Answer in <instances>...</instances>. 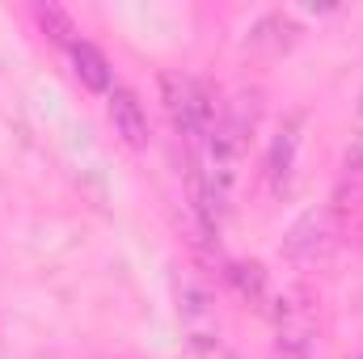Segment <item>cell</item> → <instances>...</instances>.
<instances>
[{
    "mask_svg": "<svg viewBox=\"0 0 363 359\" xmlns=\"http://www.w3.org/2000/svg\"><path fill=\"white\" fill-rule=\"evenodd\" d=\"M296 26L283 17V13H271V17H262L254 30H250V51H267V55H283L291 43H296Z\"/></svg>",
    "mask_w": 363,
    "mask_h": 359,
    "instance_id": "9",
    "label": "cell"
},
{
    "mask_svg": "<svg viewBox=\"0 0 363 359\" xmlns=\"http://www.w3.org/2000/svg\"><path fill=\"white\" fill-rule=\"evenodd\" d=\"M106 114H110V123H114V136H123L127 148H148V144H152L148 114H144V106H140L135 89L114 85V89L106 93Z\"/></svg>",
    "mask_w": 363,
    "mask_h": 359,
    "instance_id": "6",
    "label": "cell"
},
{
    "mask_svg": "<svg viewBox=\"0 0 363 359\" xmlns=\"http://www.w3.org/2000/svg\"><path fill=\"white\" fill-rule=\"evenodd\" d=\"M363 203V131L347 144L342 153V170H338V182H334V194H330V207L338 216H347L351 207Z\"/></svg>",
    "mask_w": 363,
    "mask_h": 359,
    "instance_id": "7",
    "label": "cell"
},
{
    "mask_svg": "<svg viewBox=\"0 0 363 359\" xmlns=\"http://www.w3.org/2000/svg\"><path fill=\"white\" fill-rule=\"evenodd\" d=\"M220 275L233 283V292H237L241 300H250V304L267 309V270L258 267V263H224Z\"/></svg>",
    "mask_w": 363,
    "mask_h": 359,
    "instance_id": "10",
    "label": "cell"
},
{
    "mask_svg": "<svg viewBox=\"0 0 363 359\" xmlns=\"http://www.w3.org/2000/svg\"><path fill=\"white\" fill-rule=\"evenodd\" d=\"M359 359H363V355H359Z\"/></svg>",
    "mask_w": 363,
    "mask_h": 359,
    "instance_id": "12",
    "label": "cell"
},
{
    "mask_svg": "<svg viewBox=\"0 0 363 359\" xmlns=\"http://www.w3.org/2000/svg\"><path fill=\"white\" fill-rule=\"evenodd\" d=\"M300 127H304V114H287L274 131L271 148H267V186L271 194H287L291 190V174H296V153H300Z\"/></svg>",
    "mask_w": 363,
    "mask_h": 359,
    "instance_id": "5",
    "label": "cell"
},
{
    "mask_svg": "<svg viewBox=\"0 0 363 359\" xmlns=\"http://www.w3.org/2000/svg\"><path fill=\"white\" fill-rule=\"evenodd\" d=\"M338 237H342V216L325 203V207H308L283 237V258L300 263V267H313V263H325L334 250H338Z\"/></svg>",
    "mask_w": 363,
    "mask_h": 359,
    "instance_id": "4",
    "label": "cell"
},
{
    "mask_svg": "<svg viewBox=\"0 0 363 359\" xmlns=\"http://www.w3.org/2000/svg\"><path fill=\"white\" fill-rule=\"evenodd\" d=\"M161 89H165V110L178 127V136L186 144H203V136L216 127L224 101H216V89L199 77H182V72H165L161 77Z\"/></svg>",
    "mask_w": 363,
    "mask_h": 359,
    "instance_id": "1",
    "label": "cell"
},
{
    "mask_svg": "<svg viewBox=\"0 0 363 359\" xmlns=\"http://www.w3.org/2000/svg\"><path fill=\"white\" fill-rule=\"evenodd\" d=\"M34 21H38L43 34H51V43H60V47H72L77 43V21L60 4H34Z\"/></svg>",
    "mask_w": 363,
    "mask_h": 359,
    "instance_id": "11",
    "label": "cell"
},
{
    "mask_svg": "<svg viewBox=\"0 0 363 359\" xmlns=\"http://www.w3.org/2000/svg\"><path fill=\"white\" fill-rule=\"evenodd\" d=\"M68 55H72V72H77V81H81L89 93H110V89H114L110 60L93 47L89 38H77V43L68 47Z\"/></svg>",
    "mask_w": 363,
    "mask_h": 359,
    "instance_id": "8",
    "label": "cell"
},
{
    "mask_svg": "<svg viewBox=\"0 0 363 359\" xmlns=\"http://www.w3.org/2000/svg\"><path fill=\"white\" fill-rule=\"evenodd\" d=\"M178 321H182V334H186V347L194 355L203 359L224 355V326H220L216 300L190 270L178 275Z\"/></svg>",
    "mask_w": 363,
    "mask_h": 359,
    "instance_id": "3",
    "label": "cell"
},
{
    "mask_svg": "<svg viewBox=\"0 0 363 359\" xmlns=\"http://www.w3.org/2000/svg\"><path fill=\"white\" fill-rule=\"evenodd\" d=\"M274 355L279 359H313L317 347V300L308 287H283L271 304Z\"/></svg>",
    "mask_w": 363,
    "mask_h": 359,
    "instance_id": "2",
    "label": "cell"
}]
</instances>
